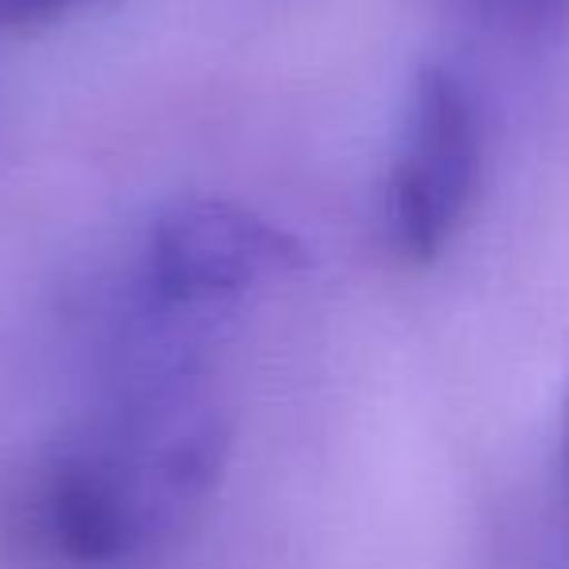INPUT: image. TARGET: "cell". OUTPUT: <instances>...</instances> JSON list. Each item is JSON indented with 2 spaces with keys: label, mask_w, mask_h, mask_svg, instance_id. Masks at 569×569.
Returning <instances> with one entry per match:
<instances>
[{
  "label": "cell",
  "mask_w": 569,
  "mask_h": 569,
  "mask_svg": "<svg viewBox=\"0 0 569 569\" xmlns=\"http://www.w3.org/2000/svg\"><path fill=\"white\" fill-rule=\"evenodd\" d=\"M558 460H561V476H566V488H569V367H566L561 406H558Z\"/></svg>",
  "instance_id": "obj_5"
},
{
  "label": "cell",
  "mask_w": 569,
  "mask_h": 569,
  "mask_svg": "<svg viewBox=\"0 0 569 569\" xmlns=\"http://www.w3.org/2000/svg\"><path fill=\"white\" fill-rule=\"evenodd\" d=\"M141 480L113 452H63L28 496V535L71 569H110L141 550L149 535Z\"/></svg>",
  "instance_id": "obj_3"
},
{
  "label": "cell",
  "mask_w": 569,
  "mask_h": 569,
  "mask_svg": "<svg viewBox=\"0 0 569 569\" xmlns=\"http://www.w3.org/2000/svg\"><path fill=\"white\" fill-rule=\"evenodd\" d=\"M499 9H542L550 0H496Z\"/></svg>",
  "instance_id": "obj_6"
},
{
  "label": "cell",
  "mask_w": 569,
  "mask_h": 569,
  "mask_svg": "<svg viewBox=\"0 0 569 569\" xmlns=\"http://www.w3.org/2000/svg\"><path fill=\"white\" fill-rule=\"evenodd\" d=\"M480 172V129L465 82L437 63L413 74L398 160L387 180V234L410 261H433L460 227Z\"/></svg>",
  "instance_id": "obj_1"
},
{
  "label": "cell",
  "mask_w": 569,
  "mask_h": 569,
  "mask_svg": "<svg viewBox=\"0 0 569 569\" xmlns=\"http://www.w3.org/2000/svg\"><path fill=\"white\" fill-rule=\"evenodd\" d=\"M301 266L293 234L227 199H183L149 230V281L164 301H214Z\"/></svg>",
  "instance_id": "obj_2"
},
{
  "label": "cell",
  "mask_w": 569,
  "mask_h": 569,
  "mask_svg": "<svg viewBox=\"0 0 569 569\" xmlns=\"http://www.w3.org/2000/svg\"><path fill=\"white\" fill-rule=\"evenodd\" d=\"M79 0H0V28H36L48 24L63 9H71Z\"/></svg>",
  "instance_id": "obj_4"
}]
</instances>
